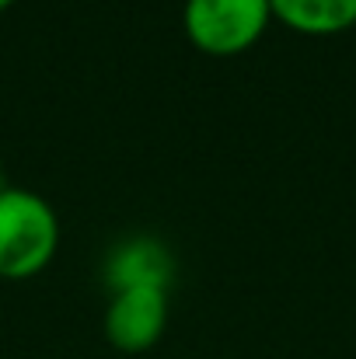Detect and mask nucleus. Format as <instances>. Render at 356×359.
Instances as JSON below:
<instances>
[{
  "mask_svg": "<svg viewBox=\"0 0 356 359\" xmlns=\"http://www.w3.org/2000/svg\"><path fill=\"white\" fill-rule=\"evenodd\" d=\"M109 276L116 279V290L136 283H157L168 286L171 279V255L150 238H133L109 258Z\"/></svg>",
  "mask_w": 356,
  "mask_h": 359,
  "instance_id": "nucleus-4",
  "label": "nucleus"
},
{
  "mask_svg": "<svg viewBox=\"0 0 356 359\" xmlns=\"http://www.w3.org/2000/svg\"><path fill=\"white\" fill-rule=\"evenodd\" d=\"M272 14L308 35H336L356 25V0H269Z\"/></svg>",
  "mask_w": 356,
  "mask_h": 359,
  "instance_id": "nucleus-5",
  "label": "nucleus"
},
{
  "mask_svg": "<svg viewBox=\"0 0 356 359\" xmlns=\"http://www.w3.org/2000/svg\"><path fill=\"white\" fill-rule=\"evenodd\" d=\"M7 4H14V0H0V11H4V7H7Z\"/></svg>",
  "mask_w": 356,
  "mask_h": 359,
  "instance_id": "nucleus-7",
  "label": "nucleus"
},
{
  "mask_svg": "<svg viewBox=\"0 0 356 359\" xmlns=\"http://www.w3.org/2000/svg\"><path fill=\"white\" fill-rule=\"evenodd\" d=\"M168 328V286H122L105 307V335L122 353L150 349Z\"/></svg>",
  "mask_w": 356,
  "mask_h": 359,
  "instance_id": "nucleus-3",
  "label": "nucleus"
},
{
  "mask_svg": "<svg viewBox=\"0 0 356 359\" xmlns=\"http://www.w3.org/2000/svg\"><path fill=\"white\" fill-rule=\"evenodd\" d=\"M4 189H7V182H4V171H0V192H4Z\"/></svg>",
  "mask_w": 356,
  "mask_h": 359,
  "instance_id": "nucleus-6",
  "label": "nucleus"
},
{
  "mask_svg": "<svg viewBox=\"0 0 356 359\" xmlns=\"http://www.w3.org/2000/svg\"><path fill=\"white\" fill-rule=\"evenodd\" d=\"M269 0H185V35L206 53H241L269 25Z\"/></svg>",
  "mask_w": 356,
  "mask_h": 359,
  "instance_id": "nucleus-2",
  "label": "nucleus"
},
{
  "mask_svg": "<svg viewBox=\"0 0 356 359\" xmlns=\"http://www.w3.org/2000/svg\"><path fill=\"white\" fill-rule=\"evenodd\" d=\"M60 244L53 203L32 189L7 185L0 192V276L25 279L49 265Z\"/></svg>",
  "mask_w": 356,
  "mask_h": 359,
  "instance_id": "nucleus-1",
  "label": "nucleus"
}]
</instances>
